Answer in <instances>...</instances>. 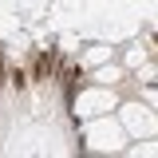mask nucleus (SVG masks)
Returning a JSON list of instances; mask_svg holds the SVG:
<instances>
[{
  "label": "nucleus",
  "mask_w": 158,
  "mask_h": 158,
  "mask_svg": "<svg viewBox=\"0 0 158 158\" xmlns=\"http://www.w3.org/2000/svg\"><path fill=\"white\" fill-rule=\"evenodd\" d=\"M123 154L127 158H154V142H131Z\"/></svg>",
  "instance_id": "0eeeda50"
},
{
  "label": "nucleus",
  "mask_w": 158,
  "mask_h": 158,
  "mask_svg": "<svg viewBox=\"0 0 158 158\" xmlns=\"http://www.w3.org/2000/svg\"><path fill=\"white\" fill-rule=\"evenodd\" d=\"M118 107V95L115 91H107V87H91V83H83L75 95V118H107L111 111Z\"/></svg>",
  "instance_id": "7ed1b4c3"
},
{
  "label": "nucleus",
  "mask_w": 158,
  "mask_h": 158,
  "mask_svg": "<svg viewBox=\"0 0 158 158\" xmlns=\"http://www.w3.org/2000/svg\"><path fill=\"white\" fill-rule=\"evenodd\" d=\"M107 63H115V48H107V44H95L87 56H83V67H107Z\"/></svg>",
  "instance_id": "39448f33"
},
{
  "label": "nucleus",
  "mask_w": 158,
  "mask_h": 158,
  "mask_svg": "<svg viewBox=\"0 0 158 158\" xmlns=\"http://www.w3.org/2000/svg\"><path fill=\"white\" fill-rule=\"evenodd\" d=\"M87 158H91V154H87Z\"/></svg>",
  "instance_id": "6e6552de"
},
{
  "label": "nucleus",
  "mask_w": 158,
  "mask_h": 158,
  "mask_svg": "<svg viewBox=\"0 0 158 158\" xmlns=\"http://www.w3.org/2000/svg\"><path fill=\"white\" fill-rule=\"evenodd\" d=\"M115 123L127 135V142H154V107L138 103H118L115 107Z\"/></svg>",
  "instance_id": "f03ea898"
},
{
  "label": "nucleus",
  "mask_w": 158,
  "mask_h": 158,
  "mask_svg": "<svg viewBox=\"0 0 158 158\" xmlns=\"http://www.w3.org/2000/svg\"><path fill=\"white\" fill-rule=\"evenodd\" d=\"M123 79H127V71H123L118 63H107V67H95L87 83H91V87H107V91H115V87L123 83Z\"/></svg>",
  "instance_id": "20e7f679"
},
{
  "label": "nucleus",
  "mask_w": 158,
  "mask_h": 158,
  "mask_svg": "<svg viewBox=\"0 0 158 158\" xmlns=\"http://www.w3.org/2000/svg\"><path fill=\"white\" fill-rule=\"evenodd\" d=\"M83 146H87L91 158H118L131 142H127V135L118 131L115 115H107V118H91V123L83 127Z\"/></svg>",
  "instance_id": "f257e3e1"
},
{
  "label": "nucleus",
  "mask_w": 158,
  "mask_h": 158,
  "mask_svg": "<svg viewBox=\"0 0 158 158\" xmlns=\"http://www.w3.org/2000/svg\"><path fill=\"white\" fill-rule=\"evenodd\" d=\"M142 59L150 63V59H154V52H150V48H142V44H135V48L123 56V63H118V67H123V71H127V67H142Z\"/></svg>",
  "instance_id": "423d86ee"
}]
</instances>
